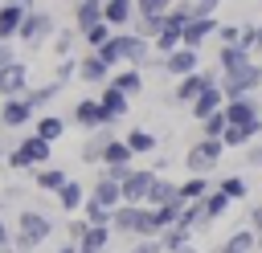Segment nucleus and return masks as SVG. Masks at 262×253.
Returning a JSON list of instances; mask_svg holds the SVG:
<instances>
[{
  "instance_id": "nucleus-1",
  "label": "nucleus",
  "mask_w": 262,
  "mask_h": 253,
  "mask_svg": "<svg viewBox=\"0 0 262 253\" xmlns=\"http://www.w3.org/2000/svg\"><path fill=\"white\" fill-rule=\"evenodd\" d=\"M49 233H53V220H49L45 212H37V208H25V212L16 216V237H12V249L29 253V249H33V245H41Z\"/></svg>"
},
{
  "instance_id": "nucleus-2",
  "label": "nucleus",
  "mask_w": 262,
  "mask_h": 253,
  "mask_svg": "<svg viewBox=\"0 0 262 253\" xmlns=\"http://www.w3.org/2000/svg\"><path fill=\"white\" fill-rule=\"evenodd\" d=\"M221 151H225L221 139H196V143L184 151V167H188V175H209V171L221 163Z\"/></svg>"
},
{
  "instance_id": "nucleus-3",
  "label": "nucleus",
  "mask_w": 262,
  "mask_h": 253,
  "mask_svg": "<svg viewBox=\"0 0 262 253\" xmlns=\"http://www.w3.org/2000/svg\"><path fill=\"white\" fill-rule=\"evenodd\" d=\"M221 82V69H196V73H188V78H176V90H172V102H180V106H192L209 86H217Z\"/></svg>"
},
{
  "instance_id": "nucleus-4",
  "label": "nucleus",
  "mask_w": 262,
  "mask_h": 253,
  "mask_svg": "<svg viewBox=\"0 0 262 253\" xmlns=\"http://www.w3.org/2000/svg\"><path fill=\"white\" fill-rule=\"evenodd\" d=\"M262 86V61L254 57L250 65H242V69H233V73H221V90H225V98H246V94H254Z\"/></svg>"
},
{
  "instance_id": "nucleus-5",
  "label": "nucleus",
  "mask_w": 262,
  "mask_h": 253,
  "mask_svg": "<svg viewBox=\"0 0 262 253\" xmlns=\"http://www.w3.org/2000/svg\"><path fill=\"white\" fill-rule=\"evenodd\" d=\"M49 139H41V135H29L12 155H8V163L16 167V171H29V167H41V163H49Z\"/></svg>"
},
{
  "instance_id": "nucleus-6",
  "label": "nucleus",
  "mask_w": 262,
  "mask_h": 253,
  "mask_svg": "<svg viewBox=\"0 0 262 253\" xmlns=\"http://www.w3.org/2000/svg\"><path fill=\"white\" fill-rule=\"evenodd\" d=\"M160 69H164L168 78H188V73H196V69H201V49L180 45V49H172L168 57H160Z\"/></svg>"
},
{
  "instance_id": "nucleus-7",
  "label": "nucleus",
  "mask_w": 262,
  "mask_h": 253,
  "mask_svg": "<svg viewBox=\"0 0 262 253\" xmlns=\"http://www.w3.org/2000/svg\"><path fill=\"white\" fill-rule=\"evenodd\" d=\"M156 184L151 167H131V175L123 180V204H147V192Z\"/></svg>"
},
{
  "instance_id": "nucleus-8",
  "label": "nucleus",
  "mask_w": 262,
  "mask_h": 253,
  "mask_svg": "<svg viewBox=\"0 0 262 253\" xmlns=\"http://www.w3.org/2000/svg\"><path fill=\"white\" fill-rule=\"evenodd\" d=\"M119 49H123V65L143 69V65L151 61V41L139 37V33H119Z\"/></svg>"
},
{
  "instance_id": "nucleus-9",
  "label": "nucleus",
  "mask_w": 262,
  "mask_h": 253,
  "mask_svg": "<svg viewBox=\"0 0 262 253\" xmlns=\"http://www.w3.org/2000/svg\"><path fill=\"white\" fill-rule=\"evenodd\" d=\"M143 212H147V204H119L115 216H111V229L127 233V237H139L143 233Z\"/></svg>"
},
{
  "instance_id": "nucleus-10",
  "label": "nucleus",
  "mask_w": 262,
  "mask_h": 253,
  "mask_svg": "<svg viewBox=\"0 0 262 253\" xmlns=\"http://www.w3.org/2000/svg\"><path fill=\"white\" fill-rule=\"evenodd\" d=\"M49 33H53V16L37 8V12H29V16H25V24H20V33H16V37H20L25 45H33V49H37Z\"/></svg>"
},
{
  "instance_id": "nucleus-11",
  "label": "nucleus",
  "mask_w": 262,
  "mask_h": 253,
  "mask_svg": "<svg viewBox=\"0 0 262 253\" xmlns=\"http://www.w3.org/2000/svg\"><path fill=\"white\" fill-rule=\"evenodd\" d=\"M74 122H78V127H86V131L115 127V122H111V114L102 110V102H98V98H82V102L74 106Z\"/></svg>"
},
{
  "instance_id": "nucleus-12",
  "label": "nucleus",
  "mask_w": 262,
  "mask_h": 253,
  "mask_svg": "<svg viewBox=\"0 0 262 253\" xmlns=\"http://www.w3.org/2000/svg\"><path fill=\"white\" fill-rule=\"evenodd\" d=\"M225 118H229L233 127H246V122H258V118H262V106H258L254 94H246V98H229V102H225Z\"/></svg>"
},
{
  "instance_id": "nucleus-13",
  "label": "nucleus",
  "mask_w": 262,
  "mask_h": 253,
  "mask_svg": "<svg viewBox=\"0 0 262 253\" xmlns=\"http://www.w3.org/2000/svg\"><path fill=\"white\" fill-rule=\"evenodd\" d=\"M20 94H29V69L12 61L0 69V98H20Z\"/></svg>"
},
{
  "instance_id": "nucleus-14",
  "label": "nucleus",
  "mask_w": 262,
  "mask_h": 253,
  "mask_svg": "<svg viewBox=\"0 0 262 253\" xmlns=\"http://www.w3.org/2000/svg\"><path fill=\"white\" fill-rule=\"evenodd\" d=\"M102 12H106V24L123 33L127 24H135V16H139V4H135V0H102Z\"/></svg>"
},
{
  "instance_id": "nucleus-15",
  "label": "nucleus",
  "mask_w": 262,
  "mask_h": 253,
  "mask_svg": "<svg viewBox=\"0 0 262 253\" xmlns=\"http://www.w3.org/2000/svg\"><path fill=\"white\" fill-rule=\"evenodd\" d=\"M217 29H221V24H217V16H196V20H188V24H184V33H180V37H184V45H188V49H201L209 37H217Z\"/></svg>"
},
{
  "instance_id": "nucleus-16",
  "label": "nucleus",
  "mask_w": 262,
  "mask_h": 253,
  "mask_svg": "<svg viewBox=\"0 0 262 253\" xmlns=\"http://www.w3.org/2000/svg\"><path fill=\"white\" fill-rule=\"evenodd\" d=\"M78 78H82V82H90V86H106L115 73H111V65H106V61H102V57L90 49V53L78 61Z\"/></svg>"
},
{
  "instance_id": "nucleus-17",
  "label": "nucleus",
  "mask_w": 262,
  "mask_h": 253,
  "mask_svg": "<svg viewBox=\"0 0 262 253\" xmlns=\"http://www.w3.org/2000/svg\"><path fill=\"white\" fill-rule=\"evenodd\" d=\"M225 102H229V98H225V90H221V82H217V86H209V90H205V94H201V98H196L188 110H192V118H196V122H205L209 114L225 110Z\"/></svg>"
},
{
  "instance_id": "nucleus-18",
  "label": "nucleus",
  "mask_w": 262,
  "mask_h": 253,
  "mask_svg": "<svg viewBox=\"0 0 262 253\" xmlns=\"http://www.w3.org/2000/svg\"><path fill=\"white\" fill-rule=\"evenodd\" d=\"M250 61H254V49H246V45H221L217 49V69L221 73H233V69H242Z\"/></svg>"
},
{
  "instance_id": "nucleus-19",
  "label": "nucleus",
  "mask_w": 262,
  "mask_h": 253,
  "mask_svg": "<svg viewBox=\"0 0 262 253\" xmlns=\"http://www.w3.org/2000/svg\"><path fill=\"white\" fill-rule=\"evenodd\" d=\"M98 102H102V110L111 114V122H119V118H123V114L131 110V94H123V90H119V86H111V82L102 86Z\"/></svg>"
},
{
  "instance_id": "nucleus-20",
  "label": "nucleus",
  "mask_w": 262,
  "mask_h": 253,
  "mask_svg": "<svg viewBox=\"0 0 262 253\" xmlns=\"http://www.w3.org/2000/svg\"><path fill=\"white\" fill-rule=\"evenodd\" d=\"M25 16H29V8H25V4H16V0L0 4V41L16 37V33H20V24H25Z\"/></svg>"
},
{
  "instance_id": "nucleus-21",
  "label": "nucleus",
  "mask_w": 262,
  "mask_h": 253,
  "mask_svg": "<svg viewBox=\"0 0 262 253\" xmlns=\"http://www.w3.org/2000/svg\"><path fill=\"white\" fill-rule=\"evenodd\" d=\"M90 196H94L98 204H106V208H119V204H123V184H119V180H111V175L102 171V175L94 180Z\"/></svg>"
},
{
  "instance_id": "nucleus-22",
  "label": "nucleus",
  "mask_w": 262,
  "mask_h": 253,
  "mask_svg": "<svg viewBox=\"0 0 262 253\" xmlns=\"http://www.w3.org/2000/svg\"><path fill=\"white\" fill-rule=\"evenodd\" d=\"M29 114H33V106H29L25 94H20V98H4V106H0V122H4V127H25Z\"/></svg>"
},
{
  "instance_id": "nucleus-23",
  "label": "nucleus",
  "mask_w": 262,
  "mask_h": 253,
  "mask_svg": "<svg viewBox=\"0 0 262 253\" xmlns=\"http://www.w3.org/2000/svg\"><path fill=\"white\" fill-rule=\"evenodd\" d=\"M115 139V131L111 127H98V131H90V139L82 143V163H102V151H106V143Z\"/></svg>"
},
{
  "instance_id": "nucleus-24",
  "label": "nucleus",
  "mask_w": 262,
  "mask_h": 253,
  "mask_svg": "<svg viewBox=\"0 0 262 253\" xmlns=\"http://www.w3.org/2000/svg\"><path fill=\"white\" fill-rule=\"evenodd\" d=\"M147 204H151V208H164V204H184V200H180V184H172V180L156 175V184H151V192H147Z\"/></svg>"
},
{
  "instance_id": "nucleus-25",
  "label": "nucleus",
  "mask_w": 262,
  "mask_h": 253,
  "mask_svg": "<svg viewBox=\"0 0 262 253\" xmlns=\"http://www.w3.org/2000/svg\"><path fill=\"white\" fill-rule=\"evenodd\" d=\"M74 20H78V33H86V29L102 24V20H106V12H102V0H78V8H74Z\"/></svg>"
},
{
  "instance_id": "nucleus-26",
  "label": "nucleus",
  "mask_w": 262,
  "mask_h": 253,
  "mask_svg": "<svg viewBox=\"0 0 262 253\" xmlns=\"http://www.w3.org/2000/svg\"><path fill=\"white\" fill-rule=\"evenodd\" d=\"M131 159H135V151L127 147V139H111L102 151V167H131Z\"/></svg>"
},
{
  "instance_id": "nucleus-27",
  "label": "nucleus",
  "mask_w": 262,
  "mask_h": 253,
  "mask_svg": "<svg viewBox=\"0 0 262 253\" xmlns=\"http://www.w3.org/2000/svg\"><path fill=\"white\" fill-rule=\"evenodd\" d=\"M123 139H127V147H131L135 155H151V151L160 147V139H156V135H151L147 127H131V131H127Z\"/></svg>"
},
{
  "instance_id": "nucleus-28",
  "label": "nucleus",
  "mask_w": 262,
  "mask_h": 253,
  "mask_svg": "<svg viewBox=\"0 0 262 253\" xmlns=\"http://www.w3.org/2000/svg\"><path fill=\"white\" fill-rule=\"evenodd\" d=\"M111 237H115V229H111V224H90V229H86V237H82V249H86V253H106Z\"/></svg>"
},
{
  "instance_id": "nucleus-29",
  "label": "nucleus",
  "mask_w": 262,
  "mask_h": 253,
  "mask_svg": "<svg viewBox=\"0 0 262 253\" xmlns=\"http://www.w3.org/2000/svg\"><path fill=\"white\" fill-rule=\"evenodd\" d=\"M213 188H217V184H213L209 175H188V180L180 184V200H184V204H188V200H205Z\"/></svg>"
},
{
  "instance_id": "nucleus-30",
  "label": "nucleus",
  "mask_w": 262,
  "mask_h": 253,
  "mask_svg": "<svg viewBox=\"0 0 262 253\" xmlns=\"http://www.w3.org/2000/svg\"><path fill=\"white\" fill-rule=\"evenodd\" d=\"M160 245H164L168 253H180L184 245H192V229H188V224H172V229L160 233Z\"/></svg>"
},
{
  "instance_id": "nucleus-31",
  "label": "nucleus",
  "mask_w": 262,
  "mask_h": 253,
  "mask_svg": "<svg viewBox=\"0 0 262 253\" xmlns=\"http://www.w3.org/2000/svg\"><path fill=\"white\" fill-rule=\"evenodd\" d=\"M201 204H205V220L213 224V220H221V216L229 212V204H233V200H229V196H225L221 188H213V192H209V196H205Z\"/></svg>"
},
{
  "instance_id": "nucleus-32",
  "label": "nucleus",
  "mask_w": 262,
  "mask_h": 253,
  "mask_svg": "<svg viewBox=\"0 0 262 253\" xmlns=\"http://www.w3.org/2000/svg\"><path fill=\"white\" fill-rule=\"evenodd\" d=\"M111 86H119L123 94H131V98H135V94L143 90V73H139L135 65H127V69H119V73L111 78Z\"/></svg>"
},
{
  "instance_id": "nucleus-33",
  "label": "nucleus",
  "mask_w": 262,
  "mask_h": 253,
  "mask_svg": "<svg viewBox=\"0 0 262 253\" xmlns=\"http://www.w3.org/2000/svg\"><path fill=\"white\" fill-rule=\"evenodd\" d=\"M66 184H70V175H66L61 167H41V171H37V188H41V192H53V196H57Z\"/></svg>"
},
{
  "instance_id": "nucleus-34",
  "label": "nucleus",
  "mask_w": 262,
  "mask_h": 253,
  "mask_svg": "<svg viewBox=\"0 0 262 253\" xmlns=\"http://www.w3.org/2000/svg\"><path fill=\"white\" fill-rule=\"evenodd\" d=\"M57 204H61V212H78V208L86 204V192H82V184H78V180H70V184L57 192Z\"/></svg>"
},
{
  "instance_id": "nucleus-35",
  "label": "nucleus",
  "mask_w": 262,
  "mask_h": 253,
  "mask_svg": "<svg viewBox=\"0 0 262 253\" xmlns=\"http://www.w3.org/2000/svg\"><path fill=\"white\" fill-rule=\"evenodd\" d=\"M33 135H41V139L57 143V139L66 135V118H57V114H45V118H37V131H33Z\"/></svg>"
},
{
  "instance_id": "nucleus-36",
  "label": "nucleus",
  "mask_w": 262,
  "mask_h": 253,
  "mask_svg": "<svg viewBox=\"0 0 262 253\" xmlns=\"http://www.w3.org/2000/svg\"><path fill=\"white\" fill-rule=\"evenodd\" d=\"M217 188H221L229 200H246V196H250V180H246V175H237V171H233V175H225V180H217Z\"/></svg>"
},
{
  "instance_id": "nucleus-37",
  "label": "nucleus",
  "mask_w": 262,
  "mask_h": 253,
  "mask_svg": "<svg viewBox=\"0 0 262 253\" xmlns=\"http://www.w3.org/2000/svg\"><path fill=\"white\" fill-rule=\"evenodd\" d=\"M82 216H86L90 224H111V216H115V208H106V204H98L94 196H86V204H82Z\"/></svg>"
},
{
  "instance_id": "nucleus-38",
  "label": "nucleus",
  "mask_w": 262,
  "mask_h": 253,
  "mask_svg": "<svg viewBox=\"0 0 262 253\" xmlns=\"http://www.w3.org/2000/svg\"><path fill=\"white\" fill-rule=\"evenodd\" d=\"M57 94H61V82H49V86H37V90H29L25 98H29V106H33V110H41V106H45V102H53Z\"/></svg>"
},
{
  "instance_id": "nucleus-39",
  "label": "nucleus",
  "mask_w": 262,
  "mask_h": 253,
  "mask_svg": "<svg viewBox=\"0 0 262 253\" xmlns=\"http://www.w3.org/2000/svg\"><path fill=\"white\" fill-rule=\"evenodd\" d=\"M221 143H225V147H242V151H246V147L254 143V131H250V127H233V122H229V127H225V135H221Z\"/></svg>"
},
{
  "instance_id": "nucleus-40",
  "label": "nucleus",
  "mask_w": 262,
  "mask_h": 253,
  "mask_svg": "<svg viewBox=\"0 0 262 253\" xmlns=\"http://www.w3.org/2000/svg\"><path fill=\"white\" fill-rule=\"evenodd\" d=\"M115 33H119V29H111V24L102 20V24H94V29H86V33H82V41H86L90 49H102V45H106V41H111Z\"/></svg>"
},
{
  "instance_id": "nucleus-41",
  "label": "nucleus",
  "mask_w": 262,
  "mask_h": 253,
  "mask_svg": "<svg viewBox=\"0 0 262 253\" xmlns=\"http://www.w3.org/2000/svg\"><path fill=\"white\" fill-rule=\"evenodd\" d=\"M225 127H229V118H225V110H217V114H209V118L201 122V139H221Z\"/></svg>"
},
{
  "instance_id": "nucleus-42",
  "label": "nucleus",
  "mask_w": 262,
  "mask_h": 253,
  "mask_svg": "<svg viewBox=\"0 0 262 253\" xmlns=\"http://www.w3.org/2000/svg\"><path fill=\"white\" fill-rule=\"evenodd\" d=\"M94 53H98V57H102V61H106L111 69H115V65H123V49H119V33H115V37H111V41H106L102 49H94Z\"/></svg>"
},
{
  "instance_id": "nucleus-43",
  "label": "nucleus",
  "mask_w": 262,
  "mask_h": 253,
  "mask_svg": "<svg viewBox=\"0 0 262 253\" xmlns=\"http://www.w3.org/2000/svg\"><path fill=\"white\" fill-rule=\"evenodd\" d=\"M74 41H78V33H74V29L57 33V37H53V53H57V57H70V53H74Z\"/></svg>"
},
{
  "instance_id": "nucleus-44",
  "label": "nucleus",
  "mask_w": 262,
  "mask_h": 253,
  "mask_svg": "<svg viewBox=\"0 0 262 253\" xmlns=\"http://www.w3.org/2000/svg\"><path fill=\"white\" fill-rule=\"evenodd\" d=\"M217 41L221 45H242V24H221L217 29Z\"/></svg>"
},
{
  "instance_id": "nucleus-45",
  "label": "nucleus",
  "mask_w": 262,
  "mask_h": 253,
  "mask_svg": "<svg viewBox=\"0 0 262 253\" xmlns=\"http://www.w3.org/2000/svg\"><path fill=\"white\" fill-rule=\"evenodd\" d=\"M70 78H78V61H74V57H61V65H57V78H53V82H61V86H66Z\"/></svg>"
},
{
  "instance_id": "nucleus-46",
  "label": "nucleus",
  "mask_w": 262,
  "mask_h": 253,
  "mask_svg": "<svg viewBox=\"0 0 262 253\" xmlns=\"http://www.w3.org/2000/svg\"><path fill=\"white\" fill-rule=\"evenodd\" d=\"M127 253H168V249L160 245V237H147V241H135Z\"/></svg>"
},
{
  "instance_id": "nucleus-47",
  "label": "nucleus",
  "mask_w": 262,
  "mask_h": 253,
  "mask_svg": "<svg viewBox=\"0 0 262 253\" xmlns=\"http://www.w3.org/2000/svg\"><path fill=\"white\" fill-rule=\"evenodd\" d=\"M86 229H90V220H86V216H82V220H70V224H66V237L82 245V237H86Z\"/></svg>"
},
{
  "instance_id": "nucleus-48",
  "label": "nucleus",
  "mask_w": 262,
  "mask_h": 253,
  "mask_svg": "<svg viewBox=\"0 0 262 253\" xmlns=\"http://www.w3.org/2000/svg\"><path fill=\"white\" fill-rule=\"evenodd\" d=\"M242 163H246V167H262V143H250V147L242 151Z\"/></svg>"
},
{
  "instance_id": "nucleus-49",
  "label": "nucleus",
  "mask_w": 262,
  "mask_h": 253,
  "mask_svg": "<svg viewBox=\"0 0 262 253\" xmlns=\"http://www.w3.org/2000/svg\"><path fill=\"white\" fill-rule=\"evenodd\" d=\"M217 4H221V0H192V12H196V16H213Z\"/></svg>"
},
{
  "instance_id": "nucleus-50",
  "label": "nucleus",
  "mask_w": 262,
  "mask_h": 253,
  "mask_svg": "<svg viewBox=\"0 0 262 253\" xmlns=\"http://www.w3.org/2000/svg\"><path fill=\"white\" fill-rule=\"evenodd\" d=\"M246 229H254V233L262 229V204H254V208L246 212Z\"/></svg>"
},
{
  "instance_id": "nucleus-51",
  "label": "nucleus",
  "mask_w": 262,
  "mask_h": 253,
  "mask_svg": "<svg viewBox=\"0 0 262 253\" xmlns=\"http://www.w3.org/2000/svg\"><path fill=\"white\" fill-rule=\"evenodd\" d=\"M12 61H16V57H12V49H8V45H0V69H4V65H12Z\"/></svg>"
},
{
  "instance_id": "nucleus-52",
  "label": "nucleus",
  "mask_w": 262,
  "mask_h": 253,
  "mask_svg": "<svg viewBox=\"0 0 262 253\" xmlns=\"http://www.w3.org/2000/svg\"><path fill=\"white\" fill-rule=\"evenodd\" d=\"M0 249H12V237H8V224L0 220Z\"/></svg>"
},
{
  "instance_id": "nucleus-53",
  "label": "nucleus",
  "mask_w": 262,
  "mask_h": 253,
  "mask_svg": "<svg viewBox=\"0 0 262 253\" xmlns=\"http://www.w3.org/2000/svg\"><path fill=\"white\" fill-rule=\"evenodd\" d=\"M254 53L262 57V24H258V41H254Z\"/></svg>"
},
{
  "instance_id": "nucleus-54",
  "label": "nucleus",
  "mask_w": 262,
  "mask_h": 253,
  "mask_svg": "<svg viewBox=\"0 0 262 253\" xmlns=\"http://www.w3.org/2000/svg\"><path fill=\"white\" fill-rule=\"evenodd\" d=\"M258 253H262V229H258Z\"/></svg>"
},
{
  "instance_id": "nucleus-55",
  "label": "nucleus",
  "mask_w": 262,
  "mask_h": 253,
  "mask_svg": "<svg viewBox=\"0 0 262 253\" xmlns=\"http://www.w3.org/2000/svg\"><path fill=\"white\" fill-rule=\"evenodd\" d=\"M16 4H25V8H29V4H33V0H16Z\"/></svg>"
},
{
  "instance_id": "nucleus-56",
  "label": "nucleus",
  "mask_w": 262,
  "mask_h": 253,
  "mask_svg": "<svg viewBox=\"0 0 262 253\" xmlns=\"http://www.w3.org/2000/svg\"><path fill=\"white\" fill-rule=\"evenodd\" d=\"M0 253H20V249H0Z\"/></svg>"
},
{
  "instance_id": "nucleus-57",
  "label": "nucleus",
  "mask_w": 262,
  "mask_h": 253,
  "mask_svg": "<svg viewBox=\"0 0 262 253\" xmlns=\"http://www.w3.org/2000/svg\"><path fill=\"white\" fill-rule=\"evenodd\" d=\"M4 4H8V0H4Z\"/></svg>"
},
{
  "instance_id": "nucleus-58",
  "label": "nucleus",
  "mask_w": 262,
  "mask_h": 253,
  "mask_svg": "<svg viewBox=\"0 0 262 253\" xmlns=\"http://www.w3.org/2000/svg\"><path fill=\"white\" fill-rule=\"evenodd\" d=\"M258 61H262V57H258Z\"/></svg>"
}]
</instances>
